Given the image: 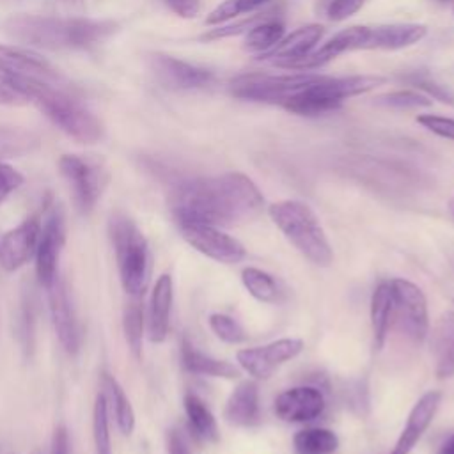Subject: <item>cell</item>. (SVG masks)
Wrapping results in <instances>:
<instances>
[{"instance_id":"6da1fadb","label":"cell","mask_w":454,"mask_h":454,"mask_svg":"<svg viewBox=\"0 0 454 454\" xmlns=\"http://www.w3.org/2000/svg\"><path fill=\"white\" fill-rule=\"evenodd\" d=\"M262 206L261 190L241 172L184 179L170 192V209L177 225H241L255 220Z\"/></svg>"},{"instance_id":"7bdbcfd3","label":"cell","mask_w":454,"mask_h":454,"mask_svg":"<svg viewBox=\"0 0 454 454\" xmlns=\"http://www.w3.org/2000/svg\"><path fill=\"white\" fill-rule=\"evenodd\" d=\"M25 177L12 165L0 161V202H4L12 192L23 184Z\"/></svg>"},{"instance_id":"ab89813d","label":"cell","mask_w":454,"mask_h":454,"mask_svg":"<svg viewBox=\"0 0 454 454\" xmlns=\"http://www.w3.org/2000/svg\"><path fill=\"white\" fill-rule=\"evenodd\" d=\"M403 80H406L408 83H411L413 87L420 89L426 92V96L433 98V99H438L442 103H449V105H454V92L447 87V85H442L438 83L436 80H433L431 76L424 74V73H411V74H406L403 76Z\"/></svg>"},{"instance_id":"e575fe53","label":"cell","mask_w":454,"mask_h":454,"mask_svg":"<svg viewBox=\"0 0 454 454\" xmlns=\"http://www.w3.org/2000/svg\"><path fill=\"white\" fill-rule=\"evenodd\" d=\"M34 332H35V298L32 287H25L21 293V307L18 319V335L25 351L34 348Z\"/></svg>"},{"instance_id":"ee69618b","label":"cell","mask_w":454,"mask_h":454,"mask_svg":"<svg viewBox=\"0 0 454 454\" xmlns=\"http://www.w3.org/2000/svg\"><path fill=\"white\" fill-rule=\"evenodd\" d=\"M167 454H192L188 440L179 427L167 431Z\"/></svg>"},{"instance_id":"f35d334b","label":"cell","mask_w":454,"mask_h":454,"mask_svg":"<svg viewBox=\"0 0 454 454\" xmlns=\"http://www.w3.org/2000/svg\"><path fill=\"white\" fill-rule=\"evenodd\" d=\"M209 326H211L213 333L227 344H239L247 339L245 328L234 317H231L227 314H220V312L211 314Z\"/></svg>"},{"instance_id":"9c48e42d","label":"cell","mask_w":454,"mask_h":454,"mask_svg":"<svg viewBox=\"0 0 454 454\" xmlns=\"http://www.w3.org/2000/svg\"><path fill=\"white\" fill-rule=\"evenodd\" d=\"M66 241L64 211L51 197L44 202L41 234L35 248V275L43 287H50L59 277V257Z\"/></svg>"},{"instance_id":"bcb514c9","label":"cell","mask_w":454,"mask_h":454,"mask_svg":"<svg viewBox=\"0 0 454 454\" xmlns=\"http://www.w3.org/2000/svg\"><path fill=\"white\" fill-rule=\"evenodd\" d=\"M165 4L181 18H193L200 11V0H165Z\"/></svg>"},{"instance_id":"c3c4849f","label":"cell","mask_w":454,"mask_h":454,"mask_svg":"<svg viewBox=\"0 0 454 454\" xmlns=\"http://www.w3.org/2000/svg\"><path fill=\"white\" fill-rule=\"evenodd\" d=\"M449 211H450V215L454 218V199H450V202H449Z\"/></svg>"},{"instance_id":"d6a6232c","label":"cell","mask_w":454,"mask_h":454,"mask_svg":"<svg viewBox=\"0 0 454 454\" xmlns=\"http://www.w3.org/2000/svg\"><path fill=\"white\" fill-rule=\"evenodd\" d=\"M39 145V138L20 128H0V161L4 158L21 156L34 151Z\"/></svg>"},{"instance_id":"4316f807","label":"cell","mask_w":454,"mask_h":454,"mask_svg":"<svg viewBox=\"0 0 454 454\" xmlns=\"http://www.w3.org/2000/svg\"><path fill=\"white\" fill-rule=\"evenodd\" d=\"M101 385H103L101 392L106 399V404L112 406V413L115 417L119 431L122 434L129 436L135 429V411L131 408L129 399L124 394V388L119 385V381L110 372H103Z\"/></svg>"},{"instance_id":"b9f144b4","label":"cell","mask_w":454,"mask_h":454,"mask_svg":"<svg viewBox=\"0 0 454 454\" xmlns=\"http://www.w3.org/2000/svg\"><path fill=\"white\" fill-rule=\"evenodd\" d=\"M365 0H326L325 12L330 21H344L362 9Z\"/></svg>"},{"instance_id":"9a60e30c","label":"cell","mask_w":454,"mask_h":454,"mask_svg":"<svg viewBox=\"0 0 454 454\" xmlns=\"http://www.w3.org/2000/svg\"><path fill=\"white\" fill-rule=\"evenodd\" d=\"M325 406L323 392L310 385L287 388L273 403L275 415L284 422H310L323 415Z\"/></svg>"},{"instance_id":"7c38bea8","label":"cell","mask_w":454,"mask_h":454,"mask_svg":"<svg viewBox=\"0 0 454 454\" xmlns=\"http://www.w3.org/2000/svg\"><path fill=\"white\" fill-rule=\"evenodd\" d=\"M149 67L158 83L168 90H199L215 82L211 69L165 53H153Z\"/></svg>"},{"instance_id":"cb8c5ba5","label":"cell","mask_w":454,"mask_h":454,"mask_svg":"<svg viewBox=\"0 0 454 454\" xmlns=\"http://www.w3.org/2000/svg\"><path fill=\"white\" fill-rule=\"evenodd\" d=\"M323 76L317 82H314L312 85L287 96L280 103V106L284 110H287L294 115H301V117H317V115H325V114L339 110L342 106V101L328 96L319 87V82L323 80Z\"/></svg>"},{"instance_id":"f1b7e54d","label":"cell","mask_w":454,"mask_h":454,"mask_svg":"<svg viewBox=\"0 0 454 454\" xmlns=\"http://www.w3.org/2000/svg\"><path fill=\"white\" fill-rule=\"evenodd\" d=\"M294 454H333L339 447V438L326 427H307L293 438Z\"/></svg>"},{"instance_id":"4fadbf2b","label":"cell","mask_w":454,"mask_h":454,"mask_svg":"<svg viewBox=\"0 0 454 454\" xmlns=\"http://www.w3.org/2000/svg\"><path fill=\"white\" fill-rule=\"evenodd\" d=\"M48 303L51 323L62 348L69 355H76L82 346V326L73 307L67 284L60 275L48 287Z\"/></svg>"},{"instance_id":"ba28073f","label":"cell","mask_w":454,"mask_h":454,"mask_svg":"<svg viewBox=\"0 0 454 454\" xmlns=\"http://www.w3.org/2000/svg\"><path fill=\"white\" fill-rule=\"evenodd\" d=\"M388 284L392 293V319L411 342L422 344L429 333L426 294L417 284L406 278H394Z\"/></svg>"},{"instance_id":"f546056e","label":"cell","mask_w":454,"mask_h":454,"mask_svg":"<svg viewBox=\"0 0 454 454\" xmlns=\"http://www.w3.org/2000/svg\"><path fill=\"white\" fill-rule=\"evenodd\" d=\"M122 328H124V337L129 346V351L137 360L142 358V342H144V328H145V314L144 307L140 303V298H133L122 316Z\"/></svg>"},{"instance_id":"7a4b0ae2","label":"cell","mask_w":454,"mask_h":454,"mask_svg":"<svg viewBox=\"0 0 454 454\" xmlns=\"http://www.w3.org/2000/svg\"><path fill=\"white\" fill-rule=\"evenodd\" d=\"M12 41L44 50H90L119 30L112 20L14 14L2 23Z\"/></svg>"},{"instance_id":"5bb4252c","label":"cell","mask_w":454,"mask_h":454,"mask_svg":"<svg viewBox=\"0 0 454 454\" xmlns=\"http://www.w3.org/2000/svg\"><path fill=\"white\" fill-rule=\"evenodd\" d=\"M41 234V215L34 213L20 225L0 238V264L7 271H16L35 255Z\"/></svg>"},{"instance_id":"83f0119b","label":"cell","mask_w":454,"mask_h":454,"mask_svg":"<svg viewBox=\"0 0 454 454\" xmlns=\"http://www.w3.org/2000/svg\"><path fill=\"white\" fill-rule=\"evenodd\" d=\"M183 404H184L186 419L193 434L202 442L216 443L220 440L218 424L211 410L206 406V403L195 394H186L183 399Z\"/></svg>"},{"instance_id":"277c9868","label":"cell","mask_w":454,"mask_h":454,"mask_svg":"<svg viewBox=\"0 0 454 454\" xmlns=\"http://www.w3.org/2000/svg\"><path fill=\"white\" fill-rule=\"evenodd\" d=\"M268 215L286 239L312 264L328 268L333 250L325 229L312 207L301 200H278L268 207Z\"/></svg>"},{"instance_id":"4dcf8cb0","label":"cell","mask_w":454,"mask_h":454,"mask_svg":"<svg viewBox=\"0 0 454 454\" xmlns=\"http://www.w3.org/2000/svg\"><path fill=\"white\" fill-rule=\"evenodd\" d=\"M282 37H284V23L275 18H270L257 23L247 32L243 48L254 53H264L270 48H273Z\"/></svg>"},{"instance_id":"836d02e7","label":"cell","mask_w":454,"mask_h":454,"mask_svg":"<svg viewBox=\"0 0 454 454\" xmlns=\"http://www.w3.org/2000/svg\"><path fill=\"white\" fill-rule=\"evenodd\" d=\"M92 436L96 454H114L110 442V427H108V404L103 392L98 394L92 411Z\"/></svg>"},{"instance_id":"30bf717a","label":"cell","mask_w":454,"mask_h":454,"mask_svg":"<svg viewBox=\"0 0 454 454\" xmlns=\"http://www.w3.org/2000/svg\"><path fill=\"white\" fill-rule=\"evenodd\" d=\"M177 227L188 245H192L197 252L216 262L238 264L247 257L243 243L215 225L188 223Z\"/></svg>"},{"instance_id":"44dd1931","label":"cell","mask_w":454,"mask_h":454,"mask_svg":"<svg viewBox=\"0 0 454 454\" xmlns=\"http://www.w3.org/2000/svg\"><path fill=\"white\" fill-rule=\"evenodd\" d=\"M261 406H259V388L254 380H243L231 392L225 408L223 419L231 426L248 427L259 422Z\"/></svg>"},{"instance_id":"ffe728a7","label":"cell","mask_w":454,"mask_h":454,"mask_svg":"<svg viewBox=\"0 0 454 454\" xmlns=\"http://www.w3.org/2000/svg\"><path fill=\"white\" fill-rule=\"evenodd\" d=\"M172 300H174V284L170 275H161L154 282L149 298L147 309V337L154 344H161L170 328V312H172Z\"/></svg>"},{"instance_id":"e0dca14e","label":"cell","mask_w":454,"mask_h":454,"mask_svg":"<svg viewBox=\"0 0 454 454\" xmlns=\"http://www.w3.org/2000/svg\"><path fill=\"white\" fill-rule=\"evenodd\" d=\"M371 27H349L340 32H337L332 39H328L319 50L310 51L307 57L287 64L284 69H298V71H309L314 67H321L328 64L330 60L337 59L339 55L353 50H365V43L369 37Z\"/></svg>"},{"instance_id":"7dc6e473","label":"cell","mask_w":454,"mask_h":454,"mask_svg":"<svg viewBox=\"0 0 454 454\" xmlns=\"http://www.w3.org/2000/svg\"><path fill=\"white\" fill-rule=\"evenodd\" d=\"M436 454H454V433L449 434L438 447Z\"/></svg>"},{"instance_id":"7402d4cb","label":"cell","mask_w":454,"mask_h":454,"mask_svg":"<svg viewBox=\"0 0 454 454\" xmlns=\"http://www.w3.org/2000/svg\"><path fill=\"white\" fill-rule=\"evenodd\" d=\"M431 358L438 380L454 378V312H443L431 333Z\"/></svg>"},{"instance_id":"60d3db41","label":"cell","mask_w":454,"mask_h":454,"mask_svg":"<svg viewBox=\"0 0 454 454\" xmlns=\"http://www.w3.org/2000/svg\"><path fill=\"white\" fill-rule=\"evenodd\" d=\"M417 122L422 124L431 133L454 142V119L442 117V115H433V114H424V115L417 117Z\"/></svg>"},{"instance_id":"f6af8a7d","label":"cell","mask_w":454,"mask_h":454,"mask_svg":"<svg viewBox=\"0 0 454 454\" xmlns=\"http://www.w3.org/2000/svg\"><path fill=\"white\" fill-rule=\"evenodd\" d=\"M50 454H71V440L69 431L64 424H59L51 436V447Z\"/></svg>"},{"instance_id":"f907efd6","label":"cell","mask_w":454,"mask_h":454,"mask_svg":"<svg viewBox=\"0 0 454 454\" xmlns=\"http://www.w3.org/2000/svg\"><path fill=\"white\" fill-rule=\"evenodd\" d=\"M438 2H445V0H438Z\"/></svg>"},{"instance_id":"ac0fdd59","label":"cell","mask_w":454,"mask_h":454,"mask_svg":"<svg viewBox=\"0 0 454 454\" xmlns=\"http://www.w3.org/2000/svg\"><path fill=\"white\" fill-rule=\"evenodd\" d=\"M442 403V392L427 390L411 408L406 424L388 454H410L426 429L431 426Z\"/></svg>"},{"instance_id":"8fae6325","label":"cell","mask_w":454,"mask_h":454,"mask_svg":"<svg viewBox=\"0 0 454 454\" xmlns=\"http://www.w3.org/2000/svg\"><path fill=\"white\" fill-rule=\"evenodd\" d=\"M303 340L294 337H286L273 340L264 346L245 348L236 353L239 367L250 374L254 380L270 378L282 364L296 358L303 351Z\"/></svg>"},{"instance_id":"681fc988","label":"cell","mask_w":454,"mask_h":454,"mask_svg":"<svg viewBox=\"0 0 454 454\" xmlns=\"http://www.w3.org/2000/svg\"><path fill=\"white\" fill-rule=\"evenodd\" d=\"M30 454H44V450L43 449H34Z\"/></svg>"},{"instance_id":"74e56055","label":"cell","mask_w":454,"mask_h":454,"mask_svg":"<svg viewBox=\"0 0 454 454\" xmlns=\"http://www.w3.org/2000/svg\"><path fill=\"white\" fill-rule=\"evenodd\" d=\"M273 12H275V9H264L261 12H254V14H250L248 18H245V20H241L238 23L223 25V27H218V28H211L209 32L202 34L200 39L202 41H215V39H223V37H231V35H238L241 32H248L257 23H261L264 20H270L273 16Z\"/></svg>"},{"instance_id":"d4e9b609","label":"cell","mask_w":454,"mask_h":454,"mask_svg":"<svg viewBox=\"0 0 454 454\" xmlns=\"http://www.w3.org/2000/svg\"><path fill=\"white\" fill-rule=\"evenodd\" d=\"M181 362L188 372L199 374V376L236 380L241 374V371L234 364H231L227 360L215 358L211 355H206V353L195 349V346L190 344L186 339L183 340V346H181Z\"/></svg>"},{"instance_id":"8d00e7d4","label":"cell","mask_w":454,"mask_h":454,"mask_svg":"<svg viewBox=\"0 0 454 454\" xmlns=\"http://www.w3.org/2000/svg\"><path fill=\"white\" fill-rule=\"evenodd\" d=\"M270 0H223L218 4L207 16L206 23L207 25H222L227 23L229 20L236 18L238 14L243 12H254L255 9L266 5Z\"/></svg>"},{"instance_id":"3957f363","label":"cell","mask_w":454,"mask_h":454,"mask_svg":"<svg viewBox=\"0 0 454 454\" xmlns=\"http://www.w3.org/2000/svg\"><path fill=\"white\" fill-rule=\"evenodd\" d=\"M0 78L21 99L32 101L60 131L76 142L96 144L103 138L105 128L101 121L62 85L18 76L0 74Z\"/></svg>"},{"instance_id":"8992f818","label":"cell","mask_w":454,"mask_h":454,"mask_svg":"<svg viewBox=\"0 0 454 454\" xmlns=\"http://www.w3.org/2000/svg\"><path fill=\"white\" fill-rule=\"evenodd\" d=\"M59 170L71 188L78 213L89 215L108 184L105 163L94 156L62 154L59 158Z\"/></svg>"},{"instance_id":"d6986e66","label":"cell","mask_w":454,"mask_h":454,"mask_svg":"<svg viewBox=\"0 0 454 454\" xmlns=\"http://www.w3.org/2000/svg\"><path fill=\"white\" fill-rule=\"evenodd\" d=\"M323 27L321 25H305L289 34L287 37H282L273 48H270L264 53H259V60H271L278 67H286L291 62H296L303 57H307L314 46L323 37Z\"/></svg>"},{"instance_id":"2e32d148","label":"cell","mask_w":454,"mask_h":454,"mask_svg":"<svg viewBox=\"0 0 454 454\" xmlns=\"http://www.w3.org/2000/svg\"><path fill=\"white\" fill-rule=\"evenodd\" d=\"M0 74L32 78L59 85L64 80L62 74L43 55L7 44H0Z\"/></svg>"},{"instance_id":"603a6c76","label":"cell","mask_w":454,"mask_h":454,"mask_svg":"<svg viewBox=\"0 0 454 454\" xmlns=\"http://www.w3.org/2000/svg\"><path fill=\"white\" fill-rule=\"evenodd\" d=\"M426 25L420 23H390L369 28L365 50H401L424 39Z\"/></svg>"},{"instance_id":"1f68e13d","label":"cell","mask_w":454,"mask_h":454,"mask_svg":"<svg viewBox=\"0 0 454 454\" xmlns=\"http://www.w3.org/2000/svg\"><path fill=\"white\" fill-rule=\"evenodd\" d=\"M241 282L245 286V289L259 301L262 303H275L278 301V296H280V289H278V284L277 280L259 270V268H254V266H248L241 271Z\"/></svg>"},{"instance_id":"52a82bcc","label":"cell","mask_w":454,"mask_h":454,"mask_svg":"<svg viewBox=\"0 0 454 454\" xmlns=\"http://www.w3.org/2000/svg\"><path fill=\"white\" fill-rule=\"evenodd\" d=\"M323 74L316 73H284V74H241L229 85V92L245 101L280 105L287 96L312 85Z\"/></svg>"},{"instance_id":"d590c367","label":"cell","mask_w":454,"mask_h":454,"mask_svg":"<svg viewBox=\"0 0 454 454\" xmlns=\"http://www.w3.org/2000/svg\"><path fill=\"white\" fill-rule=\"evenodd\" d=\"M374 105L383 108H394V110H413V108L431 106L433 99L415 90H394V92L376 96Z\"/></svg>"},{"instance_id":"816d5d0a","label":"cell","mask_w":454,"mask_h":454,"mask_svg":"<svg viewBox=\"0 0 454 454\" xmlns=\"http://www.w3.org/2000/svg\"><path fill=\"white\" fill-rule=\"evenodd\" d=\"M452 9H454V5H452Z\"/></svg>"},{"instance_id":"5b68a950","label":"cell","mask_w":454,"mask_h":454,"mask_svg":"<svg viewBox=\"0 0 454 454\" xmlns=\"http://www.w3.org/2000/svg\"><path fill=\"white\" fill-rule=\"evenodd\" d=\"M108 234L115 252L119 278L131 298H140L151 277V252L138 225L124 213H114L108 220Z\"/></svg>"},{"instance_id":"484cf974","label":"cell","mask_w":454,"mask_h":454,"mask_svg":"<svg viewBox=\"0 0 454 454\" xmlns=\"http://www.w3.org/2000/svg\"><path fill=\"white\" fill-rule=\"evenodd\" d=\"M390 323H392L390 284L381 282L380 286H376L371 296V328H372V344L376 349H381L385 346Z\"/></svg>"}]
</instances>
